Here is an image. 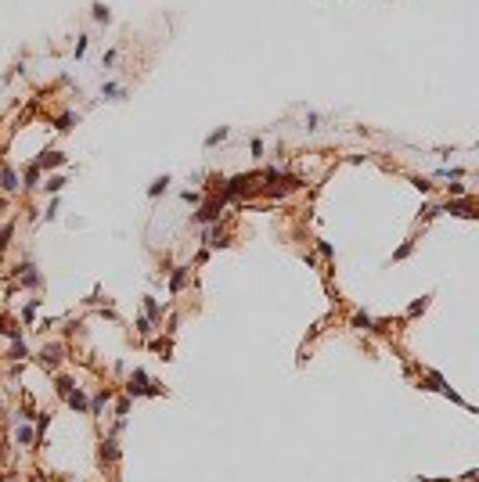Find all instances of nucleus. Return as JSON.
I'll use <instances>...</instances> for the list:
<instances>
[{
	"label": "nucleus",
	"mask_w": 479,
	"mask_h": 482,
	"mask_svg": "<svg viewBox=\"0 0 479 482\" xmlns=\"http://www.w3.org/2000/svg\"><path fill=\"white\" fill-rule=\"evenodd\" d=\"M220 213H223V194H220V198H209V202L195 213V220H198V223H216Z\"/></svg>",
	"instance_id": "f257e3e1"
},
{
	"label": "nucleus",
	"mask_w": 479,
	"mask_h": 482,
	"mask_svg": "<svg viewBox=\"0 0 479 482\" xmlns=\"http://www.w3.org/2000/svg\"><path fill=\"white\" fill-rule=\"evenodd\" d=\"M256 180H260V177H249V173H242V177L227 180V187H223V198H238V194L252 191V184H256Z\"/></svg>",
	"instance_id": "f03ea898"
},
{
	"label": "nucleus",
	"mask_w": 479,
	"mask_h": 482,
	"mask_svg": "<svg viewBox=\"0 0 479 482\" xmlns=\"http://www.w3.org/2000/svg\"><path fill=\"white\" fill-rule=\"evenodd\" d=\"M130 396H158V385H148V378H144V371H134V378H130Z\"/></svg>",
	"instance_id": "7ed1b4c3"
},
{
	"label": "nucleus",
	"mask_w": 479,
	"mask_h": 482,
	"mask_svg": "<svg viewBox=\"0 0 479 482\" xmlns=\"http://www.w3.org/2000/svg\"><path fill=\"white\" fill-rule=\"evenodd\" d=\"M15 277L22 281V285H29V288H36V285H40V273H36V266H33V263H22V266L15 270Z\"/></svg>",
	"instance_id": "20e7f679"
},
{
	"label": "nucleus",
	"mask_w": 479,
	"mask_h": 482,
	"mask_svg": "<svg viewBox=\"0 0 479 482\" xmlns=\"http://www.w3.org/2000/svg\"><path fill=\"white\" fill-rule=\"evenodd\" d=\"M0 191H18V177L8 162H0Z\"/></svg>",
	"instance_id": "39448f33"
},
{
	"label": "nucleus",
	"mask_w": 479,
	"mask_h": 482,
	"mask_svg": "<svg viewBox=\"0 0 479 482\" xmlns=\"http://www.w3.org/2000/svg\"><path fill=\"white\" fill-rule=\"evenodd\" d=\"M36 166H40V169H54V166H65V155H61V151H44Z\"/></svg>",
	"instance_id": "423d86ee"
},
{
	"label": "nucleus",
	"mask_w": 479,
	"mask_h": 482,
	"mask_svg": "<svg viewBox=\"0 0 479 482\" xmlns=\"http://www.w3.org/2000/svg\"><path fill=\"white\" fill-rule=\"evenodd\" d=\"M90 18L108 25V22H112V8H108V4H101V0H94V4H90Z\"/></svg>",
	"instance_id": "0eeeda50"
},
{
	"label": "nucleus",
	"mask_w": 479,
	"mask_h": 482,
	"mask_svg": "<svg viewBox=\"0 0 479 482\" xmlns=\"http://www.w3.org/2000/svg\"><path fill=\"white\" fill-rule=\"evenodd\" d=\"M187 273H191V266H177V270H173V277H170V292H180V288L187 285Z\"/></svg>",
	"instance_id": "6e6552de"
},
{
	"label": "nucleus",
	"mask_w": 479,
	"mask_h": 482,
	"mask_svg": "<svg viewBox=\"0 0 479 482\" xmlns=\"http://www.w3.org/2000/svg\"><path fill=\"white\" fill-rule=\"evenodd\" d=\"M101 97H105V101H123L126 90L119 87V83H101Z\"/></svg>",
	"instance_id": "1a4fd4ad"
},
{
	"label": "nucleus",
	"mask_w": 479,
	"mask_h": 482,
	"mask_svg": "<svg viewBox=\"0 0 479 482\" xmlns=\"http://www.w3.org/2000/svg\"><path fill=\"white\" fill-rule=\"evenodd\" d=\"M227 137H231V126H216V130L206 137V148H216V144H220V141H227Z\"/></svg>",
	"instance_id": "9d476101"
},
{
	"label": "nucleus",
	"mask_w": 479,
	"mask_h": 482,
	"mask_svg": "<svg viewBox=\"0 0 479 482\" xmlns=\"http://www.w3.org/2000/svg\"><path fill=\"white\" fill-rule=\"evenodd\" d=\"M166 184H170V177H166V173L158 177V180H151V187H148V198H158V194L166 191Z\"/></svg>",
	"instance_id": "9b49d317"
},
{
	"label": "nucleus",
	"mask_w": 479,
	"mask_h": 482,
	"mask_svg": "<svg viewBox=\"0 0 479 482\" xmlns=\"http://www.w3.org/2000/svg\"><path fill=\"white\" fill-rule=\"evenodd\" d=\"M65 399H69V407H76V410H87V399H83V392H79V389H72Z\"/></svg>",
	"instance_id": "f8f14e48"
},
{
	"label": "nucleus",
	"mask_w": 479,
	"mask_h": 482,
	"mask_svg": "<svg viewBox=\"0 0 479 482\" xmlns=\"http://www.w3.org/2000/svg\"><path fill=\"white\" fill-rule=\"evenodd\" d=\"M36 184H40V166L33 162V166L25 169V184H22V187H36Z\"/></svg>",
	"instance_id": "ddd939ff"
},
{
	"label": "nucleus",
	"mask_w": 479,
	"mask_h": 482,
	"mask_svg": "<svg viewBox=\"0 0 479 482\" xmlns=\"http://www.w3.org/2000/svg\"><path fill=\"white\" fill-rule=\"evenodd\" d=\"M353 328H364V331H368V328H375V320H371L368 313H357V317H353Z\"/></svg>",
	"instance_id": "4468645a"
},
{
	"label": "nucleus",
	"mask_w": 479,
	"mask_h": 482,
	"mask_svg": "<svg viewBox=\"0 0 479 482\" xmlns=\"http://www.w3.org/2000/svg\"><path fill=\"white\" fill-rule=\"evenodd\" d=\"M411 252H414V241H404V245H400V249L393 252V259H407Z\"/></svg>",
	"instance_id": "2eb2a0df"
},
{
	"label": "nucleus",
	"mask_w": 479,
	"mask_h": 482,
	"mask_svg": "<svg viewBox=\"0 0 479 482\" xmlns=\"http://www.w3.org/2000/svg\"><path fill=\"white\" fill-rule=\"evenodd\" d=\"M105 403H108V389H105V392H98V396H94V403H90V414H98V410H101V407H105Z\"/></svg>",
	"instance_id": "dca6fc26"
},
{
	"label": "nucleus",
	"mask_w": 479,
	"mask_h": 482,
	"mask_svg": "<svg viewBox=\"0 0 479 482\" xmlns=\"http://www.w3.org/2000/svg\"><path fill=\"white\" fill-rule=\"evenodd\" d=\"M101 457H108V461H115V457H119V450H115V439H108V443L101 446Z\"/></svg>",
	"instance_id": "f3484780"
},
{
	"label": "nucleus",
	"mask_w": 479,
	"mask_h": 482,
	"mask_svg": "<svg viewBox=\"0 0 479 482\" xmlns=\"http://www.w3.org/2000/svg\"><path fill=\"white\" fill-rule=\"evenodd\" d=\"M44 187H47V191H51V194H58V191H61V187H65V177H51V180H47V184H44Z\"/></svg>",
	"instance_id": "a211bd4d"
},
{
	"label": "nucleus",
	"mask_w": 479,
	"mask_h": 482,
	"mask_svg": "<svg viewBox=\"0 0 479 482\" xmlns=\"http://www.w3.org/2000/svg\"><path fill=\"white\" fill-rule=\"evenodd\" d=\"M144 309H148V317H151V320H158V302H155L151 295H144Z\"/></svg>",
	"instance_id": "6ab92c4d"
},
{
	"label": "nucleus",
	"mask_w": 479,
	"mask_h": 482,
	"mask_svg": "<svg viewBox=\"0 0 479 482\" xmlns=\"http://www.w3.org/2000/svg\"><path fill=\"white\" fill-rule=\"evenodd\" d=\"M72 123H76V115H69V112H65V115L58 119V130L65 133V130H72Z\"/></svg>",
	"instance_id": "aec40b11"
},
{
	"label": "nucleus",
	"mask_w": 479,
	"mask_h": 482,
	"mask_svg": "<svg viewBox=\"0 0 479 482\" xmlns=\"http://www.w3.org/2000/svg\"><path fill=\"white\" fill-rule=\"evenodd\" d=\"M137 331H141V335H151V317H137Z\"/></svg>",
	"instance_id": "412c9836"
},
{
	"label": "nucleus",
	"mask_w": 479,
	"mask_h": 482,
	"mask_svg": "<svg viewBox=\"0 0 479 482\" xmlns=\"http://www.w3.org/2000/svg\"><path fill=\"white\" fill-rule=\"evenodd\" d=\"M18 443H22V446L33 443V428H18Z\"/></svg>",
	"instance_id": "4be33fe9"
},
{
	"label": "nucleus",
	"mask_w": 479,
	"mask_h": 482,
	"mask_svg": "<svg viewBox=\"0 0 479 482\" xmlns=\"http://www.w3.org/2000/svg\"><path fill=\"white\" fill-rule=\"evenodd\" d=\"M11 356H18V360L25 356V342H22V338H15V346H11Z\"/></svg>",
	"instance_id": "5701e85b"
},
{
	"label": "nucleus",
	"mask_w": 479,
	"mask_h": 482,
	"mask_svg": "<svg viewBox=\"0 0 479 482\" xmlns=\"http://www.w3.org/2000/svg\"><path fill=\"white\" fill-rule=\"evenodd\" d=\"M83 54H87V36H79L76 40V58H83Z\"/></svg>",
	"instance_id": "b1692460"
},
{
	"label": "nucleus",
	"mask_w": 479,
	"mask_h": 482,
	"mask_svg": "<svg viewBox=\"0 0 479 482\" xmlns=\"http://www.w3.org/2000/svg\"><path fill=\"white\" fill-rule=\"evenodd\" d=\"M317 252H321V256H328V259L335 256V252H332V245H328V241H317Z\"/></svg>",
	"instance_id": "393cba45"
},
{
	"label": "nucleus",
	"mask_w": 479,
	"mask_h": 482,
	"mask_svg": "<svg viewBox=\"0 0 479 482\" xmlns=\"http://www.w3.org/2000/svg\"><path fill=\"white\" fill-rule=\"evenodd\" d=\"M8 241H11V227L0 230V249H8Z\"/></svg>",
	"instance_id": "a878e982"
},
{
	"label": "nucleus",
	"mask_w": 479,
	"mask_h": 482,
	"mask_svg": "<svg viewBox=\"0 0 479 482\" xmlns=\"http://www.w3.org/2000/svg\"><path fill=\"white\" fill-rule=\"evenodd\" d=\"M425 306H429V299H418V302H411V309H407V313H422Z\"/></svg>",
	"instance_id": "bb28decb"
},
{
	"label": "nucleus",
	"mask_w": 479,
	"mask_h": 482,
	"mask_svg": "<svg viewBox=\"0 0 479 482\" xmlns=\"http://www.w3.org/2000/svg\"><path fill=\"white\" fill-rule=\"evenodd\" d=\"M317 123H321V115L310 112V115H306V126H310V130H317Z\"/></svg>",
	"instance_id": "cd10ccee"
},
{
	"label": "nucleus",
	"mask_w": 479,
	"mask_h": 482,
	"mask_svg": "<svg viewBox=\"0 0 479 482\" xmlns=\"http://www.w3.org/2000/svg\"><path fill=\"white\" fill-rule=\"evenodd\" d=\"M112 61H115V51H105V54H101V68H105V65H112Z\"/></svg>",
	"instance_id": "c85d7f7f"
},
{
	"label": "nucleus",
	"mask_w": 479,
	"mask_h": 482,
	"mask_svg": "<svg viewBox=\"0 0 479 482\" xmlns=\"http://www.w3.org/2000/svg\"><path fill=\"white\" fill-rule=\"evenodd\" d=\"M411 184H414V187H418V191H429V187H432V184H429V180H422V177H414V180H411Z\"/></svg>",
	"instance_id": "c756f323"
}]
</instances>
